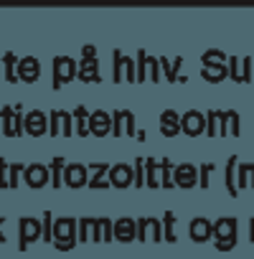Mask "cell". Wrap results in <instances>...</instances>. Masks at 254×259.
Returning <instances> with one entry per match:
<instances>
[{"label": "cell", "mask_w": 254, "mask_h": 259, "mask_svg": "<svg viewBox=\"0 0 254 259\" xmlns=\"http://www.w3.org/2000/svg\"><path fill=\"white\" fill-rule=\"evenodd\" d=\"M76 226H79V221L71 216H64L54 224V244L59 251H69L76 246Z\"/></svg>", "instance_id": "obj_1"}, {"label": "cell", "mask_w": 254, "mask_h": 259, "mask_svg": "<svg viewBox=\"0 0 254 259\" xmlns=\"http://www.w3.org/2000/svg\"><path fill=\"white\" fill-rule=\"evenodd\" d=\"M0 122H3V133L8 138H18L23 135V107L16 104V107H3L0 112Z\"/></svg>", "instance_id": "obj_2"}, {"label": "cell", "mask_w": 254, "mask_h": 259, "mask_svg": "<svg viewBox=\"0 0 254 259\" xmlns=\"http://www.w3.org/2000/svg\"><path fill=\"white\" fill-rule=\"evenodd\" d=\"M112 135L114 138H135L138 130H135V114L130 109H117L112 112Z\"/></svg>", "instance_id": "obj_3"}, {"label": "cell", "mask_w": 254, "mask_h": 259, "mask_svg": "<svg viewBox=\"0 0 254 259\" xmlns=\"http://www.w3.org/2000/svg\"><path fill=\"white\" fill-rule=\"evenodd\" d=\"M114 74L112 79L119 84V81H138V69H135V61L130 56H124L122 51H114Z\"/></svg>", "instance_id": "obj_4"}, {"label": "cell", "mask_w": 254, "mask_h": 259, "mask_svg": "<svg viewBox=\"0 0 254 259\" xmlns=\"http://www.w3.org/2000/svg\"><path fill=\"white\" fill-rule=\"evenodd\" d=\"M76 76V61L69 56H56L54 59V89H61Z\"/></svg>", "instance_id": "obj_5"}, {"label": "cell", "mask_w": 254, "mask_h": 259, "mask_svg": "<svg viewBox=\"0 0 254 259\" xmlns=\"http://www.w3.org/2000/svg\"><path fill=\"white\" fill-rule=\"evenodd\" d=\"M181 133L188 138H198L206 133V114H201L198 109H188L186 114H181Z\"/></svg>", "instance_id": "obj_6"}, {"label": "cell", "mask_w": 254, "mask_h": 259, "mask_svg": "<svg viewBox=\"0 0 254 259\" xmlns=\"http://www.w3.org/2000/svg\"><path fill=\"white\" fill-rule=\"evenodd\" d=\"M46 130H49V117H46V112L31 109V112L23 117V133H28L31 138L46 135Z\"/></svg>", "instance_id": "obj_7"}, {"label": "cell", "mask_w": 254, "mask_h": 259, "mask_svg": "<svg viewBox=\"0 0 254 259\" xmlns=\"http://www.w3.org/2000/svg\"><path fill=\"white\" fill-rule=\"evenodd\" d=\"M89 135H94V138L112 135V114H107L104 109L89 112Z\"/></svg>", "instance_id": "obj_8"}, {"label": "cell", "mask_w": 254, "mask_h": 259, "mask_svg": "<svg viewBox=\"0 0 254 259\" xmlns=\"http://www.w3.org/2000/svg\"><path fill=\"white\" fill-rule=\"evenodd\" d=\"M138 239L140 241H160L163 239V224L153 216L148 219H138Z\"/></svg>", "instance_id": "obj_9"}, {"label": "cell", "mask_w": 254, "mask_h": 259, "mask_svg": "<svg viewBox=\"0 0 254 259\" xmlns=\"http://www.w3.org/2000/svg\"><path fill=\"white\" fill-rule=\"evenodd\" d=\"M109 186H114V188H127V186H135V173H133V165H127V163L109 165Z\"/></svg>", "instance_id": "obj_10"}, {"label": "cell", "mask_w": 254, "mask_h": 259, "mask_svg": "<svg viewBox=\"0 0 254 259\" xmlns=\"http://www.w3.org/2000/svg\"><path fill=\"white\" fill-rule=\"evenodd\" d=\"M87 165L81 163H69L64 168V183L69 188H81V186H89V176H87Z\"/></svg>", "instance_id": "obj_11"}, {"label": "cell", "mask_w": 254, "mask_h": 259, "mask_svg": "<svg viewBox=\"0 0 254 259\" xmlns=\"http://www.w3.org/2000/svg\"><path fill=\"white\" fill-rule=\"evenodd\" d=\"M173 181L178 188H193V186H198V168L191 163H181L173 170Z\"/></svg>", "instance_id": "obj_12"}, {"label": "cell", "mask_w": 254, "mask_h": 259, "mask_svg": "<svg viewBox=\"0 0 254 259\" xmlns=\"http://www.w3.org/2000/svg\"><path fill=\"white\" fill-rule=\"evenodd\" d=\"M41 236V221L38 219H33V216H23L21 219V249L26 251L28 246H31V241H36Z\"/></svg>", "instance_id": "obj_13"}, {"label": "cell", "mask_w": 254, "mask_h": 259, "mask_svg": "<svg viewBox=\"0 0 254 259\" xmlns=\"http://www.w3.org/2000/svg\"><path fill=\"white\" fill-rule=\"evenodd\" d=\"M26 173V183L31 188H44L49 181H51V173H49V165H41V163H31L23 168Z\"/></svg>", "instance_id": "obj_14"}, {"label": "cell", "mask_w": 254, "mask_h": 259, "mask_svg": "<svg viewBox=\"0 0 254 259\" xmlns=\"http://www.w3.org/2000/svg\"><path fill=\"white\" fill-rule=\"evenodd\" d=\"M38 71H41L38 61H36L33 56H26V59H21L18 66H16V79H21V81H26V84H33V81L38 79Z\"/></svg>", "instance_id": "obj_15"}, {"label": "cell", "mask_w": 254, "mask_h": 259, "mask_svg": "<svg viewBox=\"0 0 254 259\" xmlns=\"http://www.w3.org/2000/svg\"><path fill=\"white\" fill-rule=\"evenodd\" d=\"M188 236L193 241H208L214 236V224L203 216H196L191 224H188Z\"/></svg>", "instance_id": "obj_16"}, {"label": "cell", "mask_w": 254, "mask_h": 259, "mask_svg": "<svg viewBox=\"0 0 254 259\" xmlns=\"http://www.w3.org/2000/svg\"><path fill=\"white\" fill-rule=\"evenodd\" d=\"M160 135L163 138H176L181 135V114L173 109H165L160 114Z\"/></svg>", "instance_id": "obj_17"}, {"label": "cell", "mask_w": 254, "mask_h": 259, "mask_svg": "<svg viewBox=\"0 0 254 259\" xmlns=\"http://www.w3.org/2000/svg\"><path fill=\"white\" fill-rule=\"evenodd\" d=\"M114 239H117V241H122V244L138 239V221L127 219V216H124V219H119V221H114Z\"/></svg>", "instance_id": "obj_18"}, {"label": "cell", "mask_w": 254, "mask_h": 259, "mask_svg": "<svg viewBox=\"0 0 254 259\" xmlns=\"http://www.w3.org/2000/svg\"><path fill=\"white\" fill-rule=\"evenodd\" d=\"M214 236H216V241L236 239V219L234 216H221L219 221H214Z\"/></svg>", "instance_id": "obj_19"}, {"label": "cell", "mask_w": 254, "mask_h": 259, "mask_svg": "<svg viewBox=\"0 0 254 259\" xmlns=\"http://www.w3.org/2000/svg\"><path fill=\"white\" fill-rule=\"evenodd\" d=\"M76 76L87 84H97L99 81V64H97V59H81L79 61V66H76Z\"/></svg>", "instance_id": "obj_20"}, {"label": "cell", "mask_w": 254, "mask_h": 259, "mask_svg": "<svg viewBox=\"0 0 254 259\" xmlns=\"http://www.w3.org/2000/svg\"><path fill=\"white\" fill-rule=\"evenodd\" d=\"M94 176L89 178V188H94V191H102V188H107L109 186V165L107 163H94V165H87Z\"/></svg>", "instance_id": "obj_21"}, {"label": "cell", "mask_w": 254, "mask_h": 259, "mask_svg": "<svg viewBox=\"0 0 254 259\" xmlns=\"http://www.w3.org/2000/svg\"><path fill=\"white\" fill-rule=\"evenodd\" d=\"M71 117H74V135L87 138V135H89V112H87V107L79 104V107L71 112Z\"/></svg>", "instance_id": "obj_22"}, {"label": "cell", "mask_w": 254, "mask_h": 259, "mask_svg": "<svg viewBox=\"0 0 254 259\" xmlns=\"http://www.w3.org/2000/svg\"><path fill=\"white\" fill-rule=\"evenodd\" d=\"M206 133H208V138H226L219 109H208V114H206Z\"/></svg>", "instance_id": "obj_23"}, {"label": "cell", "mask_w": 254, "mask_h": 259, "mask_svg": "<svg viewBox=\"0 0 254 259\" xmlns=\"http://www.w3.org/2000/svg\"><path fill=\"white\" fill-rule=\"evenodd\" d=\"M236 173H239V158L231 155V158L226 160V191H229L231 198L239 196V188H236Z\"/></svg>", "instance_id": "obj_24"}, {"label": "cell", "mask_w": 254, "mask_h": 259, "mask_svg": "<svg viewBox=\"0 0 254 259\" xmlns=\"http://www.w3.org/2000/svg\"><path fill=\"white\" fill-rule=\"evenodd\" d=\"M221 122H224V133H226V138H229V135H231V138H239L241 127H239V112H236V109H226V112H221Z\"/></svg>", "instance_id": "obj_25"}, {"label": "cell", "mask_w": 254, "mask_h": 259, "mask_svg": "<svg viewBox=\"0 0 254 259\" xmlns=\"http://www.w3.org/2000/svg\"><path fill=\"white\" fill-rule=\"evenodd\" d=\"M201 76L208 84H219V81H224L229 76V69H226V64H221V66H203L201 69Z\"/></svg>", "instance_id": "obj_26"}, {"label": "cell", "mask_w": 254, "mask_h": 259, "mask_svg": "<svg viewBox=\"0 0 254 259\" xmlns=\"http://www.w3.org/2000/svg\"><path fill=\"white\" fill-rule=\"evenodd\" d=\"M145 168H148V173H145V186H148V188H160V163L153 160V158H148V160H145Z\"/></svg>", "instance_id": "obj_27"}, {"label": "cell", "mask_w": 254, "mask_h": 259, "mask_svg": "<svg viewBox=\"0 0 254 259\" xmlns=\"http://www.w3.org/2000/svg\"><path fill=\"white\" fill-rule=\"evenodd\" d=\"M64 168H66V160H64V158H54V160H51L49 173H51V186H54V188H61V186H64Z\"/></svg>", "instance_id": "obj_28"}, {"label": "cell", "mask_w": 254, "mask_h": 259, "mask_svg": "<svg viewBox=\"0 0 254 259\" xmlns=\"http://www.w3.org/2000/svg\"><path fill=\"white\" fill-rule=\"evenodd\" d=\"M112 239H114V221L97 219V236H94V241H112Z\"/></svg>", "instance_id": "obj_29"}, {"label": "cell", "mask_w": 254, "mask_h": 259, "mask_svg": "<svg viewBox=\"0 0 254 259\" xmlns=\"http://www.w3.org/2000/svg\"><path fill=\"white\" fill-rule=\"evenodd\" d=\"M158 61H160V66H163L165 79H168V81H178V71H181V66H183V59L178 56V59H173V61H168V59H158Z\"/></svg>", "instance_id": "obj_30"}, {"label": "cell", "mask_w": 254, "mask_h": 259, "mask_svg": "<svg viewBox=\"0 0 254 259\" xmlns=\"http://www.w3.org/2000/svg\"><path fill=\"white\" fill-rule=\"evenodd\" d=\"M97 236V219L89 216V219H81L79 221V239L81 241H94Z\"/></svg>", "instance_id": "obj_31"}, {"label": "cell", "mask_w": 254, "mask_h": 259, "mask_svg": "<svg viewBox=\"0 0 254 259\" xmlns=\"http://www.w3.org/2000/svg\"><path fill=\"white\" fill-rule=\"evenodd\" d=\"M163 239H168V244H176V213L173 211H165V216H163Z\"/></svg>", "instance_id": "obj_32"}, {"label": "cell", "mask_w": 254, "mask_h": 259, "mask_svg": "<svg viewBox=\"0 0 254 259\" xmlns=\"http://www.w3.org/2000/svg\"><path fill=\"white\" fill-rule=\"evenodd\" d=\"M173 170H176V165H173L168 158H165V160H160V186H163V188H176Z\"/></svg>", "instance_id": "obj_33"}, {"label": "cell", "mask_w": 254, "mask_h": 259, "mask_svg": "<svg viewBox=\"0 0 254 259\" xmlns=\"http://www.w3.org/2000/svg\"><path fill=\"white\" fill-rule=\"evenodd\" d=\"M201 61H203V66H221V64H226L229 59H226V54H224V51L211 49V51H206V54L201 56Z\"/></svg>", "instance_id": "obj_34"}, {"label": "cell", "mask_w": 254, "mask_h": 259, "mask_svg": "<svg viewBox=\"0 0 254 259\" xmlns=\"http://www.w3.org/2000/svg\"><path fill=\"white\" fill-rule=\"evenodd\" d=\"M49 135L51 138L61 135V109H56V112L49 114Z\"/></svg>", "instance_id": "obj_35"}, {"label": "cell", "mask_w": 254, "mask_h": 259, "mask_svg": "<svg viewBox=\"0 0 254 259\" xmlns=\"http://www.w3.org/2000/svg\"><path fill=\"white\" fill-rule=\"evenodd\" d=\"M229 76H231V81H236V84H241V59H236V56H229Z\"/></svg>", "instance_id": "obj_36"}, {"label": "cell", "mask_w": 254, "mask_h": 259, "mask_svg": "<svg viewBox=\"0 0 254 259\" xmlns=\"http://www.w3.org/2000/svg\"><path fill=\"white\" fill-rule=\"evenodd\" d=\"M41 236H44L46 241L54 239V216H51V211L44 213V221H41Z\"/></svg>", "instance_id": "obj_37"}, {"label": "cell", "mask_w": 254, "mask_h": 259, "mask_svg": "<svg viewBox=\"0 0 254 259\" xmlns=\"http://www.w3.org/2000/svg\"><path fill=\"white\" fill-rule=\"evenodd\" d=\"M61 135L64 138L74 135V117H71V112H64V109H61Z\"/></svg>", "instance_id": "obj_38"}, {"label": "cell", "mask_w": 254, "mask_h": 259, "mask_svg": "<svg viewBox=\"0 0 254 259\" xmlns=\"http://www.w3.org/2000/svg\"><path fill=\"white\" fill-rule=\"evenodd\" d=\"M3 61H6V81L13 84V81H16V64H18V61H16V54H6Z\"/></svg>", "instance_id": "obj_39"}, {"label": "cell", "mask_w": 254, "mask_h": 259, "mask_svg": "<svg viewBox=\"0 0 254 259\" xmlns=\"http://www.w3.org/2000/svg\"><path fill=\"white\" fill-rule=\"evenodd\" d=\"M133 173H135V188H143V186H145V160H143V158L135 160Z\"/></svg>", "instance_id": "obj_40"}, {"label": "cell", "mask_w": 254, "mask_h": 259, "mask_svg": "<svg viewBox=\"0 0 254 259\" xmlns=\"http://www.w3.org/2000/svg\"><path fill=\"white\" fill-rule=\"evenodd\" d=\"M138 81H148V76H145V71H148V54L145 51H138Z\"/></svg>", "instance_id": "obj_41"}, {"label": "cell", "mask_w": 254, "mask_h": 259, "mask_svg": "<svg viewBox=\"0 0 254 259\" xmlns=\"http://www.w3.org/2000/svg\"><path fill=\"white\" fill-rule=\"evenodd\" d=\"M145 76H150V81H160V61L158 59L148 56V71H145Z\"/></svg>", "instance_id": "obj_42"}, {"label": "cell", "mask_w": 254, "mask_h": 259, "mask_svg": "<svg viewBox=\"0 0 254 259\" xmlns=\"http://www.w3.org/2000/svg\"><path fill=\"white\" fill-rule=\"evenodd\" d=\"M214 173V163H203L198 168V186L201 188H208V176Z\"/></svg>", "instance_id": "obj_43"}, {"label": "cell", "mask_w": 254, "mask_h": 259, "mask_svg": "<svg viewBox=\"0 0 254 259\" xmlns=\"http://www.w3.org/2000/svg\"><path fill=\"white\" fill-rule=\"evenodd\" d=\"M251 61L254 59H241V84H249L251 81Z\"/></svg>", "instance_id": "obj_44"}, {"label": "cell", "mask_w": 254, "mask_h": 259, "mask_svg": "<svg viewBox=\"0 0 254 259\" xmlns=\"http://www.w3.org/2000/svg\"><path fill=\"white\" fill-rule=\"evenodd\" d=\"M239 170L246 178V188H254V163H244V165H239Z\"/></svg>", "instance_id": "obj_45"}, {"label": "cell", "mask_w": 254, "mask_h": 259, "mask_svg": "<svg viewBox=\"0 0 254 259\" xmlns=\"http://www.w3.org/2000/svg\"><path fill=\"white\" fill-rule=\"evenodd\" d=\"M26 165H11L8 170H11V176H8V188H16L18 186V173L23 170Z\"/></svg>", "instance_id": "obj_46"}, {"label": "cell", "mask_w": 254, "mask_h": 259, "mask_svg": "<svg viewBox=\"0 0 254 259\" xmlns=\"http://www.w3.org/2000/svg\"><path fill=\"white\" fill-rule=\"evenodd\" d=\"M6 173H8V163H6V158H0V188H8Z\"/></svg>", "instance_id": "obj_47"}, {"label": "cell", "mask_w": 254, "mask_h": 259, "mask_svg": "<svg viewBox=\"0 0 254 259\" xmlns=\"http://www.w3.org/2000/svg\"><path fill=\"white\" fill-rule=\"evenodd\" d=\"M236 246V239H224V241H216V249L219 251H231Z\"/></svg>", "instance_id": "obj_48"}, {"label": "cell", "mask_w": 254, "mask_h": 259, "mask_svg": "<svg viewBox=\"0 0 254 259\" xmlns=\"http://www.w3.org/2000/svg\"><path fill=\"white\" fill-rule=\"evenodd\" d=\"M94 54H97L94 46H84V49H81V56H84V59H94Z\"/></svg>", "instance_id": "obj_49"}, {"label": "cell", "mask_w": 254, "mask_h": 259, "mask_svg": "<svg viewBox=\"0 0 254 259\" xmlns=\"http://www.w3.org/2000/svg\"><path fill=\"white\" fill-rule=\"evenodd\" d=\"M249 241H254V219L249 221Z\"/></svg>", "instance_id": "obj_50"}, {"label": "cell", "mask_w": 254, "mask_h": 259, "mask_svg": "<svg viewBox=\"0 0 254 259\" xmlns=\"http://www.w3.org/2000/svg\"><path fill=\"white\" fill-rule=\"evenodd\" d=\"M251 81H254V61H251Z\"/></svg>", "instance_id": "obj_51"}, {"label": "cell", "mask_w": 254, "mask_h": 259, "mask_svg": "<svg viewBox=\"0 0 254 259\" xmlns=\"http://www.w3.org/2000/svg\"><path fill=\"white\" fill-rule=\"evenodd\" d=\"M0 61H3V59H0Z\"/></svg>", "instance_id": "obj_52"}]
</instances>
